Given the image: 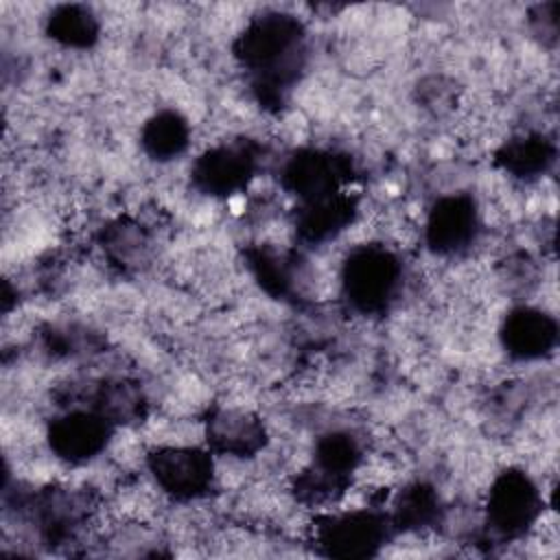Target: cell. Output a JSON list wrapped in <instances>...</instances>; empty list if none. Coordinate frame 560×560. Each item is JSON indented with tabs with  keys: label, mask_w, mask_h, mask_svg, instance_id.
Returning <instances> with one entry per match:
<instances>
[{
	"label": "cell",
	"mask_w": 560,
	"mask_h": 560,
	"mask_svg": "<svg viewBox=\"0 0 560 560\" xmlns=\"http://www.w3.org/2000/svg\"><path fill=\"white\" fill-rule=\"evenodd\" d=\"M153 481L173 499H197L214 481L217 468L210 455L192 444H164L149 455Z\"/></svg>",
	"instance_id": "cell-1"
},
{
	"label": "cell",
	"mask_w": 560,
	"mask_h": 560,
	"mask_svg": "<svg viewBox=\"0 0 560 560\" xmlns=\"http://www.w3.org/2000/svg\"><path fill=\"white\" fill-rule=\"evenodd\" d=\"M542 501L536 486L518 470H505L494 479L488 492L486 516L488 527L505 538H516L527 534L540 518Z\"/></svg>",
	"instance_id": "cell-2"
},
{
	"label": "cell",
	"mask_w": 560,
	"mask_h": 560,
	"mask_svg": "<svg viewBox=\"0 0 560 560\" xmlns=\"http://www.w3.org/2000/svg\"><path fill=\"white\" fill-rule=\"evenodd\" d=\"M400 269L387 249L365 247L348 258L343 267V289L354 306L363 311L383 308L396 291Z\"/></svg>",
	"instance_id": "cell-3"
},
{
	"label": "cell",
	"mask_w": 560,
	"mask_h": 560,
	"mask_svg": "<svg viewBox=\"0 0 560 560\" xmlns=\"http://www.w3.org/2000/svg\"><path fill=\"white\" fill-rule=\"evenodd\" d=\"M109 424L101 413L92 411H70L57 418L48 429V442L55 457L83 464L94 459L107 444Z\"/></svg>",
	"instance_id": "cell-4"
},
{
	"label": "cell",
	"mask_w": 560,
	"mask_h": 560,
	"mask_svg": "<svg viewBox=\"0 0 560 560\" xmlns=\"http://www.w3.org/2000/svg\"><path fill=\"white\" fill-rule=\"evenodd\" d=\"M315 540L335 556H365L385 540V527L372 512L348 510L317 525Z\"/></svg>",
	"instance_id": "cell-5"
},
{
	"label": "cell",
	"mask_w": 560,
	"mask_h": 560,
	"mask_svg": "<svg viewBox=\"0 0 560 560\" xmlns=\"http://www.w3.org/2000/svg\"><path fill=\"white\" fill-rule=\"evenodd\" d=\"M477 208L468 197H446L442 199L429 217L427 238L438 254H457L475 241Z\"/></svg>",
	"instance_id": "cell-6"
},
{
	"label": "cell",
	"mask_w": 560,
	"mask_h": 560,
	"mask_svg": "<svg viewBox=\"0 0 560 560\" xmlns=\"http://www.w3.org/2000/svg\"><path fill=\"white\" fill-rule=\"evenodd\" d=\"M206 440L223 457H249L265 444V424L247 409H221L208 420Z\"/></svg>",
	"instance_id": "cell-7"
},
{
	"label": "cell",
	"mask_w": 560,
	"mask_h": 560,
	"mask_svg": "<svg viewBox=\"0 0 560 560\" xmlns=\"http://www.w3.org/2000/svg\"><path fill=\"white\" fill-rule=\"evenodd\" d=\"M501 337L512 357L538 359L553 346L556 328L540 308H518L505 317Z\"/></svg>",
	"instance_id": "cell-8"
},
{
	"label": "cell",
	"mask_w": 560,
	"mask_h": 560,
	"mask_svg": "<svg viewBox=\"0 0 560 560\" xmlns=\"http://www.w3.org/2000/svg\"><path fill=\"white\" fill-rule=\"evenodd\" d=\"M247 173H252L247 153L230 147L208 151L195 168L199 184L208 192H232L234 188L245 184Z\"/></svg>",
	"instance_id": "cell-9"
},
{
	"label": "cell",
	"mask_w": 560,
	"mask_h": 560,
	"mask_svg": "<svg viewBox=\"0 0 560 560\" xmlns=\"http://www.w3.org/2000/svg\"><path fill=\"white\" fill-rule=\"evenodd\" d=\"M142 142L155 160H173L188 144L186 120L175 112H162L147 122Z\"/></svg>",
	"instance_id": "cell-10"
},
{
	"label": "cell",
	"mask_w": 560,
	"mask_h": 560,
	"mask_svg": "<svg viewBox=\"0 0 560 560\" xmlns=\"http://www.w3.org/2000/svg\"><path fill=\"white\" fill-rule=\"evenodd\" d=\"M50 35L68 46H88L96 37V20L88 11L66 7L50 18Z\"/></svg>",
	"instance_id": "cell-11"
}]
</instances>
